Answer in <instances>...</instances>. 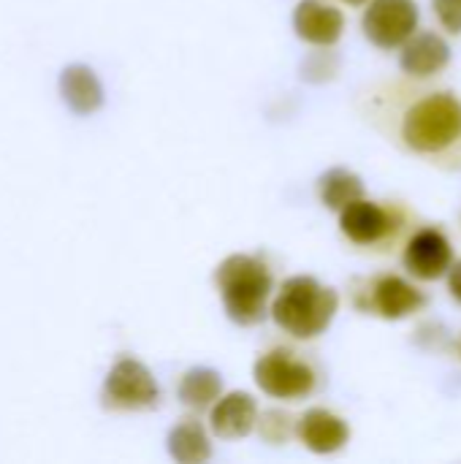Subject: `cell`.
Here are the masks:
<instances>
[{"label":"cell","mask_w":461,"mask_h":464,"mask_svg":"<svg viewBox=\"0 0 461 464\" xmlns=\"http://www.w3.org/2000/svg\"><path fill=\"white\" fill-rule=\"evenodd\" d=\"M451 264V242L435 228H421L405 247V266L418 280H437L448 272Z\"/></svg>","instance_id":"52a82bcc"},{"label":"cell","mask_w":461,"mask_h":464,"mask_svg":"<svg viewBox=\"0 0 461 464\" xmlns=\"http://www.w3.org/2000/svg\"><path fill=\"white\" fill-rule=\"evenodd\" d=\"M345 3H351V5H361L364 0H345Z\"/></svg>","instance_id":"ffe728a7"},{"label":"cell","mask_w":461,"mask_h":464,"mask_svg":"<svg viewBox=\"0 0 461 464\" xmlns=\"http://www.w3.org/2000/svg\"><path fill=\"white\" fill-rule=\"evenodd\" d=\"M461 136V101L435 92L418 101L402 122V139L416 152H440Z\"/></svg>","instance_id":"3957f363"},{"label":"cell","mask_w":461,"mask_h":464,"mask_svg":"<svg viewBox=\"0 0 461 464\" xmlns=\"http://www.w3.org/2000/svg\"><path fill=\"white\" fill-rule=\"evenodd\" d=\"M215 285L220 291L226 315L236 326H255L266 318L272 272L258 256H228L215 272Z\"/></svg>","instance_id":"7a4b0ae2"},{"label":"cell","mask_w":461,"mask_h":464,"mask_svg":"<svg viewBox=\"0 0 461 464\" xmlns=\"http://www.w3.org/2000/svg\"><path fill=\"white\" fill-rule=\"evenodd\" d=\"M101 397L109 411H149L160 400V386L149 367L136 359H120L109 370Z\"/></svg>","instance_id":"5b68a950"},{"label":"cell","mask_w":461,"mask_h":464,"mask_svg":"<svg viewBox=\"0 0 461 464\" xmlns=\"http://www.w3.org/2000/svg\"><path fill=\"white\" fill-rule=\"evenodd\" d=\"M340 228L351 242L372 245V242H380L391 231V218L383 207L367 198H356L345 209H340Z\"/></svg>","instance_id":"7c38bea8"},{"label":"cell","mask_w":461,"mask_h":464,"mask_svg":"<svg viewBox=\"0 0 461 464\" xmlns=\"http://www.w3.org/2000/svg\"><path fill=\"white\" fill-rule=\"evenodd\" d=\"M168 457L179 464H204L212 459V443L206 430L196 419H185L168 432Z\"/></svg>","instance_id":"9a60e30c"},{"label":"cell","mask_w":461,"mask_h":464,"mask_svg":"<svg viewBox=\"0 0 461 464\" xmlns=\"http://www.w3.org/2000/svg\"><path fill=\"white\" fill-rule=\"evenodd\" d=\"M424 294L418 288H413L410 283H405L402 277L397 275H389V277H380L375 283V291H372V304L375 310L389 318V321H397V318H408L413 315L416 310L424 307Z\"/></svg>","instance_id":"5bb4252c"},{"label":"cell","mask_w":461,"mask_h":464,"mask_svg":"<svg viewBox=\"0 0 461 464\" xmlns=\"http://www.w3.org/2000/svg\"><path fill=\"white\" fill-rule=\"evenodd\" d=\"M418 27L416 0H372L364 14V33L380 49L402 46Z\"/></svg>","instance_id":"8992f818"},{"label":"cell","mask_w":461,"mask_h":464,"mask_svg":"<svg viewBox=\"0 0 461 464\" xmlns=\"http://www.w3.org/2000/svg\"><path fill=\"white\" fill-rule=\"evenodd\" d=\"M293 30L307 44L331 46L345 30V14L323 0H302L293 11Z\"/></svg>","instance_id":"9c48e42d"},{"label":"cell","mask_w":461,"mask_h":464,"mask_svg":"<svg viewBox=\"0 0 461 464\" xmlns=\"http://www.w3.org/2000/svg\"><path fill=\"white\" fill-rule=\"evenodd\" d=\"M179 402L193 411H206L223 394V375L212 367H193L179 381Z\"/></svg>","instance_id":"2e32d148"},{"label":"cell","mask_w":461,"mask_h":464,"mask_svg":"<svg viewBox=\"0 0 461 464\" xmlns=\"http://www.w3.org/2000/svg\"><path fill=\"white\" fill-rule=\"evenodd\" d=\"M448 288H451L454 299L461 302V261L459 264H451V266H448Z\"/></svg>","instance_id":"d6986e66"},{"label":"cell","mask_w":461,"mask_h":464,"mask_svg":"<svg viewBox=\"0 0 461 464\" xmlns=\"http://www.w3.org/2000/svg\"><path fill=\"white\" fill-rule=\"evenodd\" d=\"M299 440L312 451V454H334L340 451L348 438H351V430L348 424L334 416L331 411H323V408H312L307 411L302 419H299Z\"/></svg>","instance_id":"30bf717a"},{"label":"cell","mask_w":461,"mask_h":464,"mask_svg":"<svg viewBox=\"0 0 461 464\" xmlns=\"http://www.w3.org/2000/svg\"><path fill=\"white\" fill-rule=\"evenodd\" d=\"M432 5L451 33H461V0H432Z\"/></svg>","instance_id":"ac0fdd59"},{"label":"cell","mask_w":461,"mask_h":464,"mask_svg":"<svg viewBox=\"0 0 461 464\" xmlns=\"http://www.w3.org/2000/svg\"><path fill=\"white\" fill-rule=\"evenodd\" d=\"M451 63V46L437 33H413L402 44L399 65L410 76H435Z\"/></svg>","instance_id":"4fadbf2b"},{"label":"cell","mask_w":461,"mask_h":464,"mask_svg":"<svg viewBox=\"0 0 461 464\" xmlns=\"http://www.w3.org/2000/svg\"><path fill=\"white\" fill-rule=\"evenodd\" d=\"M340 307V296L334 288L321 285L315 277L299 275L283 283L277 299L272 302L274 324L296 340L321 337Z\"/></svg>","instance_id":"6da1fadb"},{"label":"cell","mask_w":461,"mask_h":464,"mask_svg":"<svg viewBox=\"0 0 461 464\" xmlns=\"http://www.w3.org/2000/svg\"><path fill=\"white\" fill-rule=\"evenodd\" d=\"M60 95H62V103L79 117H87L103 106V84L95 76V71L90 65H82V63L62 68Z\"/></svg>","instance_id":"8fae6325"},{"label":"cell","mask_w":461,"mask_h":464,"mask_svg":"<svg viewBox=\"0 0 461 464\" xmlns=\"http://www.w3.org/2000/svg\"><path fill=\"white\" fill-rule=\"evenodd\" d=\"M258 424V402L247 392H231L217 397L209 413V427L220 440H242Z\"/></svg>","instance_id":"ba28073f"},{"label":"cell","mask_w":461,"mask_h":464,"mask_svg":"<svg viewBox=\"0 0 461 464\" xmlns=\"http://www.w3.org/2000/svg\"><path fill=\"white\" fill-rule=\"evenodd\" d=\"M253 378H255L258 389L274 400L296 402L315 392L312 367L299 362L291 351H283V348L264 353L253 367Z\"/></svg>","instance_id":"277c9868"},{"label":"cell","mask_w":461,"mask_h":464,"mask_svg":"<svg viewBox=\"0 0 461 464\" xmlns=\"http://www.w3.org/2000/svg\"><path fill=\"white\" fill-rule=\"evenodd\" d=\"M318 193H321V201H323L329 209L340 212V209H345L351 201L364 198V182H361L359 174H353V171H348V169H331V171H326V174L321 177Z\"/></svg>","instance_id":"e0dca14e"}]
</instances>
